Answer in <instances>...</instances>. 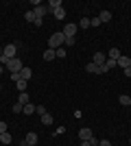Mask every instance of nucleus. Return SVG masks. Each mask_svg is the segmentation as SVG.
<instances>
[{
	"label": "nucleus",
	"instance_id": "nucleus-1",
	"mask_svg": "<svg viewBox=\"0 0 131 146\" xmlns=\"http://www.w3.org/2000/svg\"><path fill=\"white\" fill-rule=\"evenodd\" d=\"M61 46H66V35L63 33H53L48 39V48L57 50V48H61Z\"/></svg>",
	"mask_w": 131,
	"mask_h": 146
},
{
	"label": "nucleus",
	"instance_id": "nucleus-2",
	"mask_svg": "<svg viewBox=\"0 0 131 146\" xmlns=\"http://www.w3.org/2000/svg\"><path fill=\"white\" fill-rule=\"evenodd\" d=\"M5 68L13 74V72H20V70H22L24 66H22V61H20V59H15V57H13V59H9V63H7Z\"/></svg>",
	"mask_w": 131,
	"mask_h": 146
},
{
	"label": "nucleus",
	"instance_id": "nucleus-3",
	"mask_svg": "<svg viewBox=\"0 0 131 146\" xmlns=\"http://www.w3.org/2000/svg\"><path fill=\"white\" fill-rule=\"evenodd\" d=\"M15 52H18V46H15V44H7V46H2V55L9 57V59H13Z\"/></svg>",
	"mask_w": 131,
	"mask_h": 146
},
{
	"label": "nucleus",
	"instance_id": "nucleus-4",
	"mask_svg": "<svg viewBox=\"0 0 131 146\" xmlns=\"http://www.w3.org/2000/svg\"><path fill=\"white\" fill-rule=\"evenodd\" d=\"M76 31H79V26L76 24H66V29L61 31L66 37H76Z\"/></svg>",
	"mask_w": 131,
	"mask_h": 146
},
{
	"label": "nucleus",
	"instance_id": "nucleus-5",
	"mask_svg": "<svg viewBox=\"0 0 131 146\" xmlns=\"http://www.w3.org/2000/svg\"><path fill=\"white\" fill-rule=\"evenodd\" d=\"M116 66H120L122 70H125V68H129V66H131V57L120 55V57H118V61H116Z\"/></svg>",
	"mask_w": 131,
	"mask_h": 146
},
{
	"label": "nucleus",
	"instance_id": "nucleus-6",
	"mask_svg": "<svg viewBox=\"0 0 131 146\" xmlns=\"http://www.w3.org/2000/svg\"><path fill=\"white\" fill-rule=\"evenodd\" d=\"M79 137H81V142H90L94 135H92V131H90V129H79Z\"/></svg>",
	"mask_w": 131,
	"mask_h": 146
},
{
	"label": "nucleus",
	"instance_id": "nucleus-7",
	"mask_svg": "<svg viewBox=\"0 0 131 146\" xmlns=\"http://www.w3.org/2000/svg\"><path fill=\"white\" fill-rule=\"evenodd\" d=\"M105 61H107V57L105 55H103V52H94V57H92V63H96V66H103V63H105Z\"/></svg>",
	"mask_w": 131,
	"mask_h": 146
},
{
	"label": "nucleus",
	"instance_id": "nucleus-8",
	"mask_svg": "<svg viewBox=\"0 0 131 146\" xmlns=\"http://www.w3.org/2000/svg\"><path fill=\"white\" fill-rule=\"evenodd\" d=\"M31 76H33V70L31 68H22V70H20V79H24V81H31Z\"/></svg>",
	"mask_w": 131,
	"mask_h": 146
},
{
	"label": "nucleus",
	"instance_id": "nucleus-9",
	"mask_svg": "<svg viewBox=\"0 0 131 146\" xmlns=\"http://www.w3.org/2000/svg\"><path fill=\"white\" fill-rule=\"evenodd\" d=\"M85 72H90V74H100V68L96 66V63H92V61H90V63L85 66Z\"/></svg>",
	"mask_w": 131,
	"mask_h": 146
},
{
	"label": "nucleus",
	"instance_id": "nucleus-10",
	"mask_svg": "<svg viewBox=\"0 0 131 146\" xmlns=\"http://www.w3.org/2000/svg\"><path fill=\"white\" fill-rule=\"evenodd\" d=\"M37 140H39V137H37V133H35V131H31V133L26 135V144H31V146L37 144Z\"/></svg>",
	"mask_w": 131,
	"mask_h": 146
},
{
	"label": "nucleus",
	"instance_id": "nucleus-11",
	"mask_svg": "<svg viewBox=\"0 0 131 146\" xmlns=\"http://www.w3.org/2000/svg\"><path fill=\"white\" fill-rule=\"evenodd\" d=\"M33 11H35V15H37V18H44V15H46V13H48V7H35V9H33Z\"/></svg>",
	"mask_w": 131,
	"mask_h": 146
},
{
	"label": "nucleus",
	"instance_id": "nucleus-12",
	"mask_svg": "<svg viewBox=\"0 0 131 146\" xmlns=\"http://www.w3.org/2000/svg\"><path fill=\"white\" fill-rule=\"evenodd\" d=\"M44 59H46V61H53V59H57L55 50H53V48H46V50H44Z\"/></svg>",
	"mask_w": 131,
	"mask_h": 146
},
{
	"label": "nucleus",
	"instance_id": "nucleus-13",
	"mask_svg": "<svg viewBox=\"0 0 131 146\" xmlns=\"http://www.w3.org/2000/svg\"><path fill=\"white\" fill-rule=\"evenodd\" d=\"M24 20H26V22H31V24H35V20H37L35 11H33V9H31V11H26V13H24Z\"/></svg>",
	"mask_w": 131,
	"mask_h": 146
},
{
	"label": "nucleus",
	"instance_id": "nucleus-14",
	"mask_svg": "<svg viewBox=\"0 0 131 146\" xmlns=\"http://www.w3.org/2000/svg\"><path fill=\"white\" fill-rule=\"evenodd\" d=\"M18 103H20V105H29V103H31V100H29V94H26V92H20Z\"/></svg>",
	"mask_w": 131,
	"mask_h": 146
},
{
	"label": "nucleus",
	"instance_id": "nucleus-15",
	"mask_svg": "<svg viewBox=\"0 0 131 146\" xmlns=\"http://www.w3.org/2000/svg\"><path fill=\"white\" fill-rule=\"evenodd\" d=\"M53 15H55L57 20H63V18H66V9H63V7H59V9H55V11H53Z\"/></svg>",
	"mask_w": 131,
	"mask_h": 146
},
{
	"label": "nucleus",
	"instance_id": "nucleus-16",
	"mask_svg": "<svg viewBox=\"0 0 131 146\" xmlns=\"http://www.w3.org/2000/svg\"><path fill=\"white\" fill-rule=\"evenodd\" d=\"M98 20H100V22H109V20H112V11H100Z\"/></svg>",
	"mask_w": 131,
	"mask_h": 146
},
{
	"label": "nucleus",
	"instance_id": "nucleus-17",
	"mask_svg": "<svg viewBox=\"0 0 131 146\" xmlns=\"http://www.w3.org/2000/svg\"><path fill=\"white\" fill-rule=\"evenodd\" d=\"M22 113H26V116H31V113H35V105H33V103L24 105V109H22Z\"/></svg>",
	"mask_w": 131,
	"mask_h": 146
},
{
	"label": "nucleus",
	"instance_id": "nucleus-18",
	"mask_svg": "<svg viewBox=\"0 0 131 146\" xmlns=\"http://www.w3.org/2000/svg\"><path fill=\"white\" fill-rule=\"evenodd\" d=\"M61 7V0H50L48 2V11H55V9H59Z\"/></svg>",
	"mask_w": 131,
	"mask_h": 146
},
{
	"label": "nucleus",
	"instance_id": "nucleus-19",
	"mask_svg": "<svg viewBox=\"0 0 131 146\" xmlns=\"http://www.w3.org/2000/svg\"><path fill=\"white\" fill-rule=\"evenodd\" d=\"M42 124H46V127H48V124H53V116H50L48 111H46V113L42 116Z\"/></svg>",
	"mask_w": 131,
	"mask_h": 146
},
{
	"label": "nucleus",
	"instance_id": "nucleus-20",
	"mask_svg": "<svg viewBox=\"0 0 131 146\" xmlns=\"http://www.w3.org/2000/svg\"><path fill=\"white\" fill-rule=\"evenodd\" d=\"M26 85H29V81H24V79H20L18 83H15V87H18L20 92H26Z\"/></svg>",
	"mask_w": 131,
	"mask_h": 146
},
{
	"label": "nucleus",
	"instance_id": "nucleus-21",
	"mask_svg": "<svg viewBox=\"0 0 131 146\" xmlns=\"http://www.w3.org/2000/svg\"><path fill=\"white\" fill-rule=\"evenodd\" d=\"M118 100H120V105H125V107H129V105H131V98H129V94H122V96H120Z\"/></svg>",
	"mask_w": 131,
	"mask_h": 146
},
{
	"label": "nucleus",
	"instance_id": "nucleus-22",
	"mask_svg": "<svg viewBox=\"0 0 131 146\" xmlns=\"http://www.w3.org/2000/svg\"><path fill=\"white\" fill-rule=\"evenodd\" d=\"M0 142H2V144H11V133H9V131L2 133V135H0Z\"/></svg>",
	"mask_w": 131,
	"mask_h": 146
},
{
	"label": "nucleus",
	"instance_id": "nucleus-23",
	"mask_svg": "<svg viewBox=\"0 0 131 146\" xmlns=\"http://www.w3.org/2000/svg\"><path fill=\"white\" fill-rule=\"evenodd\" d=\"M118 57H120V50L118 48H112V50H109V59H116V61H118Z\"/></svg>",
	"mask_w": 131,
	"mask_h": 146
},
{
	"label": "nucleus",
	"instance_id": "nucleus-24",
	"mask_svg": "<svg viewBox=\"0 0 131 146\" xmlns=\"http://www.w3.org/2000/svg\"><path fill=\"white\" fill-rule=\"evenodd\" d=\"M76 26H79V29H90V20H87V18H83V20H81V22H79Z\"/></svg>",
	"mask_w": 131,
	"mask_h": 146
},
{
	"label": "nucleus",
	"instance_id": "nucleus-25",
	"mask_svg": "<svg viewBox=\"0 0 131 146\" xmlns=\"http://www.w3.org/2000/svg\"><path fill=\"white\" fill-rule=\"evenodd\" d=\"M22 109H24V105H20V103L13 105V113H22Z\"/></svg>",
	"mask_w": 131,
	"mask_h": 146
},
{
	"label": "nucleus",
	"instance_id": "nucleus-26",
	"mask_svg": "<svg viewBox=\"0 0 131 146\" xmlns=\"http://www.w3.org/2000/svg\"><path fill=\"white\" fill-rule=\"evenodd\" d=\"M35 113L44 116V113H46V107H44V105H37V107H35Z\"/></svg>",
	"mask_w": 131,
	"mask_h": 146
},
{
	"label": "nucleus",
	"instance_id": "nucleus-27",
	"mask_svg": "<svg viewBox=\"0 0 131 146\" xmlns=\"http://www.w3.org/2000/svg\"><path fill=\"white\" fill-rule=\"evenodd\" d=\"M76 44V37H66V46H74Z\"/></svg>",
	"mask_w": 131,
	"mask_h": 146
},
{
	"label": "nucleus",
	"instance_id": "nucleus-28",
	"mask_svg": "<svg viewBox=\"0 0 131 146\" xmlns=\"http://www.w3.org/2000/svg\"><path fill=\"white\" fill-rule=\"evenodd\" d=\"M55 55H57V57H66V48H63V46H61V48H57Z\"/></svg>",
	"mask_w": 131,
	"mask_h": 146
},
{
	"label": "nucleus",
	"instance_id": "nucleus-29",
	"mask_svg": "<svg viewBox=\"0 0 131 146\" xmlns=\"http://www.w3.org/2000/svg\"><path fill=\"white\" fill-rule=\"evenodd\" d=\"M90 26H100V20L98 18H92V20H90Z\"/></svg>",
	"mask_w": 131,
	"mask_h": 146
},
{
	"label": "nucleus",
	"instance_id": "nucleus-30",
	"mask_svg": "<svg viewBox=\"0 0 131 146\" xmlns=\"http://www.w3.org/2000/svg\"><path fill=\"white\" fill-rule=\"evenodd\" d=\"M7 133V122H0V135Z\"/></svg>",
	"mask_w": 131,
	"mask_h": 146
},
{
	"label": "nucleus",
	"instance_id": "nucleus-31",
	"mask_svg": "<svg viewBox=\"0 0 131 146\" xmlns=\"http://www.w3.org/2000/svg\"><path fill=\"white\" fill-rule=\"evenodd\" d=\"M98 146H112V142H109V140H100Z\"/></svg>",
	"mask_w": 131,
	"mask_h": 146
},
{
	"label": "nucleus",
	"instance_id": "nucleus-32",
	"mask_svg": "<svg viewBox=\"0 0 131 146\" xmlns=\"http://www.w3.org/2000/svg\"><path fill=\"white\" fill-rule=\"evenodd\" d=\"M125 76H131V66H129V68H125Z\"/></svg>",
	"mask_w": 131,
	"mask_h": 146
},
{
	"label": "nucleus",
	"instance_id": "nucleus-33",
	"mask_svg": "<svg viewBox=\"0 0 131 146\" xmlns=\"http://www.w3.org/2000/svg\"><path fill=\"white\" fill-rule=\"evenodd\" d=\"M81 146H92V144H90V142H81Z\"/></svg>",
	"mask_w": 131,
	"mask_h": 146
},
{
	"label": "nucleus",
	"instance_id": "nucleus-34",
	"mask_svg": "<svg viewBox=\"0 0 131 146\" xmlns=\"http://www.w3.org/2000/svg\"><path fill=\"white\" fill-rule=\"evenodd\" d=\"M2 70H5V66H0V72H2Z\"/></svg>",
	"mask_w": 131,
	"mask_h": 146
},
{
	"label": "nucleus",
	"instance_id": "nucleus-35",
	"mask_svg": "<svg viewBox=\"0 0 131 146\" xmlns=\"http://www.w3.org/2000/svg\"><path fill=\"white\" fill-rule=\"evenodd\" d=\"M129 98H131V94H129Z\"/></svg>",
	"mask_w": 131,
	"mask_h": 146
},
{
	"label": "nucleus",
	"instance_id": "nucleus-36",
	"mask_svg": "<svg viewBox=\"0 0 131 146\" xmlns=\"http://www.w3.org/2000/svg\"><path fill=\"white\" fill-rule=\"evenodd\" d=\"M129 142H131V140H129Z\"/></svg>",
	"mask_w": 131,
	"mask_h": 146
}]
</instances>
